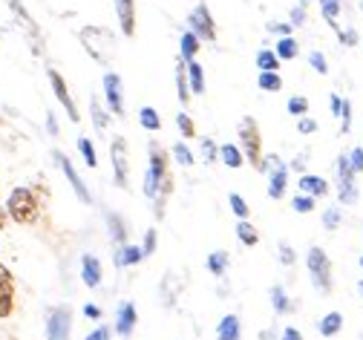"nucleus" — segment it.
<instances>
[{"label":"nucleus","instance_id":"nucleus-47","mask_svg":"<svg viewBox=\"0 0 363 340\" xmlns=\"http://www.w3.org/2000/svg\"><path fill=\"white\" fill-rule=\"evenodd\" d=\"M142 251H145V257L156 251V231H153V228H150V231H145V242H142Z\"/></svg>","mask_w":363,"mask_h":340},{"label":"nucleus","instance_id":"nucleus-54","mask_svg":"<svg viewBox=\"0 0 363 340\" xmlns=\"http://www.w3.org/2000/svg\"><path fill=\"white\" fill-rule=\"evenodd\" d=\"M337 38H340V43H343V46H354V43H357V32H354V29L337 32Z\"/></svg>","mask_w":363,"mask_h":340},{"label":"nucleus","instance_id":"nucleus-63","mask_svg":"<svg viewBox=\"0 0 363 340\" xmlns=\"http://www.w3.org/2000/svg\"><path fill=\"white\" fill-rule=\"evenodd\" d=\"M360 268H363V257H360Z\"/></svg>","mask_w":363,"mask_h":340},{"label":"nucleus","instance_id":"nucleus-36","mask_svg":"<svg viewBox=\"0 0 363 340\" xmlns=\"http://www.w3.org/2000/svg\"><path fill=\"white\" fill-rule=\"evenodd\" d=\"M78 150H81V156H84L86 168H96V165H99V153H96L93 141H89L86 136H78Z\"/></svg>","mask_w":363,"mask_h":340},{"label":"nucleus","instance_id":"nucleus-58","mask_svg":"<svg viewBox=\"0 0 363 340\" xmlns=\"http://www.w3.org/2000/svg\"><path fill=\"white\" fill-rule=\"evenodd\" d=\"M47 130H50V136H58V121L52 113H47Z\"/></svg>","mask_w":363,"mask_h":340},{"label":"nucleus","instance_id":"nucleus-56","mask_svg":"<svg viewBox=\"0 0 363 340\" xmlns=\"http://www.w3.org/2000/svg\"><path fill=\"white\" fill-rule=\"evenodd\" d=\"M329 104H332V116H340V110H343V99H340V95H332Z\"/></svg>","mask_w":363,"mask_h":340},{"label":"nucleus","instance_id":"nucleus-26","mask_svg":"<svg viewBox=\"0 0 363 340\" xmlns=\"http://www.w3.org/2000/svg\"><path fill=\"white\" fill-rule=\"evenodd\" d=\"M188 84L194 95H205V67L196 61H188Z\"/></svg>","mask_w":363,"mask_h":340},{"label":"nucleus","instance_id":"nucleus-39","mask_svg":"<svg viewBox=\"0 0 363 340\" xmlns=\"http://www.w3.org/2000/svg\"><path fill=\"white\" fill-rule=\"evenodd\" d=\"M176 127L182 130V136H185V138H194L196 136V124H194V119L188 113H179L176 116Z\"/></svg>","mask_w":363,"mask_h":340},{"label":"nucleus","instance_id":"nucleus-52","mask_svg":"<svg viewBox=\"0 0 363 340\" xmlns=\"http://www.w3.org/2000/svg\"><path fill=\"white\" fill-rule=\"evenodd\" d=\"M291 23H268V32H274V35H280V38H289L291 35Z\"/></svg>","mask_w":363,"mask_h":340},{"label":"nucleus","instance_id":"nucleus-30","mask_svg":"<svg viewBox=\"0 0 363 340\" xmlns=\"http://www.w3.org/2000/svg\"><path fill=\"white\" fill-rule=\"evenodd\" d=\"M237 236H240V242H242L245 248H254L257 242H259V234H257V228L248 219H240L237 222Z\"/></svg>","mask_w":363,"mask_h":340},{"label":"nucleus","instance_id":"nucleus-10","mask_svg":"<svg viewBox=\"0 0 363 340\" xmlns=\"http://www.w3.org/2000/svg\"><path fill=\"white\" fill-rule=\"evenodd\" d=\"M104 102L110 116H124V87H121V75L118 72H104Z\"/></svg>","mask_w":363,"mask_h":340},{"label":"nucleus","instance_id":"nucleus-28","mask_svg":"<svg viewBox=\"0 0 363 340\" xmlns=\"http://www.w3.org/2000/svg\"><path fill=\"white\" fill-rule=\"evenodd\" d=\"M274 53H277L280 61H294V58L300 55V46H297V40L289 35V38H280V40L274 43Z\"/></svg>","mask_w":363,"mask_h":340},{"label":"nucleus","instance_id":"nucleus-8","mask_svg":"<svg viewBox=\"0 0 363 340\" xmlns=\"http://www.w3.org/2000/svg\"><path fill=\"white\" fill-rule=\"evenodd\" d=\"M188 26H191V32H194L199 40H208V43L216 40V23H213V15H211V9H208L205 4H196V6L191 9Z\"/></svg>","mask_w":363,"mask_h":340},{"label":"nucleus","instance_id":"nucleus-14","mask_svg":"<svg viewBox=\"0 0 363 340\" xmlns=\"http://www.w3.org/2000/svg\"><path fill=\"white\" fill-rule=\"evenodd\" d=\"M47 75H50V84H52L55 99H58V102H61V107L67 110V119H69V121H78V119H81V116H78V107H75V102H72V95H69L67 81L61 78V72H58V70H50Z\"/></svg>","mask_w":363,"mask_h":340},{"label":"nucleus","instance_id":"nucleus-1","mask_svg":"<svg viewBox=\"0 0 363 340\" xmlns=\"http://www.w3.org/2000/svg\"><path fill=\"white\" fill-rule=\"evenodd\" d=\"M6 214L12 222L18 225H32L38 222L40 216V202L35 197V190L32 187H15L9 193V199H6Z\"/></svg>","mask_w":363,"mask_h":340},{"label":"nucleus","instance_id":"nucleus-42","mask_svg":"<svg viewBox=\"0 0 363 340\" xmlns=\"http://www.w3.org/2000/svg\"><path fill=\"white\" fill-rule=\"evenodd\" d=\"M202 159L208 165H213L219 159V148H216V141L213 138H202Z\"/></svg>","mask_w":363,"mask_h":340},{"label":"nucleus","instance_id":"nucleus-9","mask_svg":"<svg viewBox=\"0 0 363 340\" xmlns=\"http://www.w3.org/2000/svg\"><path fill=\"white\" fill-rule=\"evenodd\" d=\"M110 156H113V179L118 187H130V159H127V141L121 136H113L110 141Z\"/></svg>","mask_w":363,"mask_h":340},{"label":"nucleus","instance_id":"nucleus-11","mask_svg":"<svg viewBox=\"0 0 363 340\" xmlns=\"http://www.w3.org/2000/svg\"><path fill=\"white\" fill-rule=\"evenodd\" d=\"M52 156H55V162H58V168L64 170V176H67V182L72 185V190H75V197H78V202H84V205H89V202H93V197H89V190H86V185H84V179H81V173L75 170V165H72V159H69L67 153H61V150H55Z\"/></svg>","mask_w":363,"mask_h":340},{"label":"nucleus","instance_id":"nucleus-3","mask_svg":"<svg viewBox=\"0 0 363 340\" xmlns=\"http://www.w3.org/2000/svg\"><path fill=\"white\" fill-rule=\"evenodd\" d=\"M237 133H240V150L245 153V162H251L257 170H262V136H259V127H257V121L248 116V119H242L240 121V127H237Z\"/></svg>","mask_w":363,"mask_h":340},{"label":"nucleus","instance_id":"nucleus-55","mask_svg":"<svg viewBox=\"0 0 363 340\" xmlns=\"http://www.w3.org/2000/svg\"><path fill=\"white\" fill-rule=\"evenodd\" d=\"M283 340H303V334H300V329H297V326H286Z\"/></svg>","mask_w":363,"mask_h":340},{"label":"nucleus","instance_id":"nucleus-16","mask_svg":"<svg viewBox=\"0 0 363 340\" xmlns=\"http://www.w3.org/2000/svg\"><path fill=\"white\" fill-rule=\"evenodd\" d=\"M135 320H139V314H135V306L124 300L118 306V312H116V334L118 337H130L133 329H135Z\"/></svg>","mask_w":363,"mask_h":340},{"label":"nucleus","instance_id":"nucleus-24","mask_svg":"<svg viewBox=\"0 0 363 340\" xmlns=\"http://www.w3.org/2000/svg\"><path fill=\"white\" fill-rule=\"evenodd\" d=\"M145 260V251H142V246H130V242H127V246H121L118 248V254H116V265H135V263H142Z\"/></svg>","mask_w":363,"mask_h":340},{"label":"nucleus","instance_id":"nucleus-43","mask_svg":"<svg viewBox=\"0 0 363 340\" xmlns=\"http://www.w3.org/2000/svg\"><path fill=\"white\" fill-rule=\"evenodd\" d=\"M286 107H289V113H291V116H297V119L308 113V102L303 99V95H294V99H289V104H286Z\"/></svg>","mask_w":363,"mask_h":340},{"label":"nucleus","instance_id":"nucleus-51","mask_svg":"<svg viewBox=\"0 0 363 340\" xmlns=\"http://www.w3.org/2000/svg\"><path fill=\"white\" fill-rule=\"evenodd\" d=\"M289 23H291V26H303V23H306V6H303V4L291 9V21H289Z\"/></svg>","mask_w":363,"mask_h":340},{"label":"nucleus","instance_id":"nucleus-35","mask_svg":"<svg viewBox=\"0 0 363 340\" xmlns=\"http://www.w3.org/2000/svg\"><path fill=\"white\" fill-rule=\"evenodd\" d=\"M208 271H211L213 277H222L225 271H228V251H213V254L208 257Z\"/></svg>","mask_w":363,"mask_h":340},{"label":"nucleus","instance_id":"nucleus-37","mask_svg":"<svg viewBox=\"0 0 363 340\" xmlns=\"http://www.w3.org/2000/svg\"><path fill=\"white\" fill-rule=\"evenodd\" d=\"M320 12L332 29H337V15H340V0H320Z\"/></svg>","mask_w":363,"mask_h":340},{"label":"nucleus","instance_id":"nucleus-20","mask_svg":"<svg viewBox=\"0 0 363 340\" xmlns=\"http://www.w3.org/2000/svg\"><path fill=\"white\" fill-rule=\"evenodd\" d=\"M216 340H242V326L237 314H225L216 326Z\"/></svg>","mask_w":363,"mask_h":340},{"label":"nucleus","instance_id":"nucleus-15","mask_svg":"<svg viewBox=\"0 0 363 340\" xmlns=\"http://www.w3.org/2000/svg\"><path fill=\"white\" fill-rule=\"evenodd\" d=\"M9 6H12V12H15V18L23 23V29H26V35H29V40H32V50H35V55H40V46H43V40H40V32H38V26H35V21L29 18V12L18 4V0H9Z\"/></svg>","mask_w":363,"mask_h":340},{"label":"nucleus","instance_id":"nucleus-17","mask_svg":"<svg viewBox=\"0 0 363 340\" xmlns=\"http://www.w3.org/2000/svg\"><path fill=\"white\" fill-rule=\"evenodd\" d=\"M116 4V15H118V23H121V32L127 38L135 35V0H113Z\"/></svg>","mask_w":363,"mask_h":340},{"label":"nucleus","instance_id":"nucleus-32","mask_svg":"<svg viewBox=\"0 0 363 340\" xmlns=\"http://www.w3.org/2000/svg\"><path fill=\"white\" fill-rule=\"evenodd\" d=\"M89 113H93V124H96V130L104 133V130H107V121H110V113L101 107L99 99H89Z\"/></svg>","mask_w":363,"mask_h":340},{"label":"nucleus","instance_id":"nucleus-38","mask_svg":"<svg viewBox=\"0 0 363 340\" xmlns=\"http://www.w3.org/2000/svg\"><path fill=\"white\" fill-rule=\"evenodd\" d=\"M170 153H173V162H176V165H182V168H191V165H194V153H191V148H188V144L176 141Z\"/></svg>","mask_w":363,"mask_h":340},{"label":"nucleus","instance_id":"nucleus-23","mask_svg":"<svg viewBox=\"0 0 363 340\" xmlns=\"http://www.w3.org/2000/svg\"><path fill=\"white\" fill-rule=\"evenodd\" d=\"M199 38L188 29V32H182V40H179V58L182 61H194L196 58V53H199Z\"/></svg>","mask_w":363,"mask_h":340},{"label":"nucleus","instance_id":"nucleus-53","mask_svg":"<svg viewBox=\"0 0 363 340\" xmlns=\"http://www.w3.org/2000/svg\"><path fill=\"white\" fill-rule=\"evenodd\" d=\"M84 340H110V329L107 326H99V329H93Z\"/></svg>","mask_w":363,"mask_h":340},{"label":"nucleus","instance_id":"nucleus-31","mask_svg":"<svg viewBox=\"0 0 363 340\" xmlns=\"http://www.w3.org/2000/svg\"><path fill=\"white\" fill-rule=\"evenodd\" d=\"M257 70H259V72H277V70H280V58H277V53H274V50H262V53H257Z\"/></svg>","mask_w":363,"mask_h":340},{"label":"nucleus","instance_id":"nucleus-6","mask_svg":"<svg viewBox=\"0 0 363 340\" xmlns=\"http://www.w3.org/2000/svg\"><path fill=\"white\" fill-rule=\"evenodd\" d=\"M354 176H357V173H354L349 156H340V159H337V197H340V205H354V202H357Z\"/></svg>","mask_w":363,"mask_h":340},{"label":"nucleus","instance_id":"nucleus-44","mask_svg":"<svg viewBox=\"0 0 363 340\" xmlns=\"http://www.w3.org/2000/svg\"><path fill=\"white\" fill-rule=\"evenodd\" d=\"M308 64H311L314 72H320V75L329 72V64H326V55L323 53H308Z\"/></svg>","mask_w":363,"mask_h":340},{"label":"nucleus","instance_id":"nucleus-21","mask_svg":"<svg viewBox=\"0 0 363 340\" xmlns=\"http://www.w3.org/2000/svg\"><path fill=\"white\" fill-rule=\"evenodd\" d=\"M219 162L228 165L231 170H237V168L245 165V153L240 150V144H222L219 148Z\"/></svg>","mask_w":363,"mask_h":340},{"label":"nucleus","instance_id":"nucleus-18","mask_svg":"<svg viewBox=\"0 0 363 340\" xmlns=\"http://www.w3.org/2000/svg\"><path fill=\"white\" fill-rule=\"evenodd\" d=\"M81 280L89 288H99L101 285V263H99V257H93V254H84L81 257Z\"/></svg>","mask_w":363,"mask_h":340},{"label":"nucleus","instance_id":"nucleus-64","mask_svg":"<svg viewBox=\"0 0 363 340\" xmlns=\"http://www.w3.org/2000/svg\"><path fill=\"white\" fill-rule=\"evenodd\" d=\"M303 4H311V0H303Z\"/></svg>","mask_w":363,"mask_h":340},{"label":"nucleus","instance_id":"nucleus-27","mask_svg":"<svg viewBox=\"0 0 363 340\" xmlns=\"http://www.w3.org/2000/svg\"><path fill=\"white\" fill-rule=\"evenodd\" d=\"M271 306H274L277 314H291V312H294V303L289 300V295H286V288H283V285H274V288H271Z\"/></svg>","mask_w":363,"mask_h":340},{"label":"nucleus","instance_id":"nucleus-5","mask_svg":"<svg viewBox=\"0 0 363 340\" xmlns=\"http://www.w3.org/2000/svg\"><path fill=\"white\" fill-rule=\"evenodd\" d=\"M170 179L167 173V153L159 148V144H150V168H147V176H145V197L156 199L159 187Z\"/></svg>","mask_w":363,"mask_h":340},{"label":"nucleus","instance_id":"nucleus-33","mask_svg":"<svg viewBox=\"0 0 363 340\" xmlns=\"http://www.w3.org/2000/svg\"><path fill=\"white\" fill-rule=\"evenodd\" d=\"M139 124L147 130V133H156L162 127V116L153 110V107H142L139 110Z\"/></svg>","mask_w":363,"mask_h":340},{"label":"nucleus","instance_id":"nucleus-59","mask_svg":"<svg viewBox=\"0 0 363 340\" xmlns=\"http://www.w3.org/2000/svg\"><path fill=\"white\" fill-rule=\"evenodd\" d=\"M6 222H9V214H6V208H0V231L6 228Z\"/></svg>","mask_w":363,"mask_h":340},{"label":"nucleus","instance_id":"nucleus-34","mask_svg":"<svg viewBox=\"0 0 363 340\" xmlns=\"http://www.w3.org/2000/svg\"><path fill=\"white\" fill-rule=\"evenodd\" d=\"M257 87H259L262 92H280V89H283V78H280L277 72H259Z\"/></svg>","mask_w":363,"mask_h":340},{"label":"nucleus","instance_id":"nucleus-49","mask_svg":"<svg viewBox=\"0 0 363 340\" xmlns=\"http://www.w3.org/2000/svg\"><path fill=\"white\" fill-rule=\"evenodd\" d=\"M297 130H300L303 136H311V133L317 130V121H314V119H308V116H300V121H297Z\"/></svg>","mask_w":363,"mask_h":340},{"label":"nucleus","instance_id":"nucleus-41","mask_svg":"<svg viewBox=\"0 0 363 340\" xmlns=\"http://www.w3.org/2000/svg\"><path fill=\"white\" fill-rule=\"evenodd\" d=\"M291 208H294L297 214H311V211H314V197H308V193H300V197H294Z\"/></svg>","mask_w":363,"mask_h":340},{"label":"nucleus","instance_id":"nucleus-48","mask_svg":"<svg viewBox=\"0 0 363 340\" xmlns=\"http://www.w3.org/2000/svg\"><path fill=\"white\" fill-rule=\"evenodd\" d=\"M349 127H352V104L343 102V110H340V130L349 133Z\"/></svg>","mask_w":363,"mask_h":340},{"label":"nucleus","instance_id":"nucleus-45","mask_svg":"<svg viewBox=\"0 0 363 340\" xmlns=\"http://www.w3.org/2000/svg\"><path fill=\"white\" fill-rule=\"evenodd\" d=\"M337 225H340V208H326V214H323V228H326V231H337Z\"/></svg>","mask_w":363,"mask_h":340},{"label":"nucleus","instance_id":"nucleus-19","mask_svg":"<svg viewBox=\"0 0 363 340\" xmlns=\"http://www.w3.org/2000/svg\"><path fill=\"white\" fill-rule=\"evenodd\" d=\"M297 187H300V193H308V197H314V199L326 197V193H329V182L323 176H311V173H303Z\"/></svg>","mask_w":363,"mask_h":340},{"label":"nucleus","instance_id":"nucleus-12","mask_svg":"<svg viewBox=\"0 0 363 340\" xmlns=\"http://www.w3.org/2000/svg\"><path fill=\"white\" fill-rule=\"evenodd\" d=\"M69 331H72V314L67 306H58L50 312V320H47V337L50 340H69Z\"/></svg>","mask_w":363,"mask_h":340},{"label":"nucleus","instance_id":"nucleus-60","mask_svg":"<svg viewBox=\"0 0 363 340\" xmlns=\"http://www.w3.org/2000/svg\"><path fill=\"white\" fill-rule=\"evenodd\" d=\"M303 165H306V159H303V156H297V159L291 162V170H303Z\"/></svg>","mask_w":363,"mask_h":340},{"label":"nucleus","instance_id":"nucleus-7","mask_svg":"<svg viewBox=\"0 0 363 340\" xmlns=\"http://www.w3.org/2000/svg\"><path fill=\"white\" fill-rule=\"evenodd\" d=\"M262 170L271 173V179H268V197L271 199H283L286 187H289V168L277 156H268V159H262Z\"/></svg>","mask_w":363,"mask_h":340},{"label":"nucleus","instance_id":"nucleus-29","mask_svg":"<svg viewBox=\"0 0 363 340\" xmlns=\"http://www.w3.org/2000/svg\"><path fill=\"white\" fill-rule=\"evenodd\" d=\"M107 225H110V236H113L116 246L118 248L127 246V225H124V219L118 214H107Z\"/></svg>","mask_w":363,"mask_h":340},{"label":"nucleus","instance_id":"nucleus-2","mask_svg":"<svg viewBox=\"0 0 363 340\" xmlns=\"http://www.w3.org/2000/svg\"><path fill=\"white\" fill-rule=\"evenodd\" d=\"M81 43H84V50L93 55L99 64H110V55H113V32L104 29V26H86L81 29Z\"/></svg>","mask_w":363,"mask_h":340},{"label":"nucleus","instance_id":"nucleus-62","mask_svg":"<svg viewBox=\"0 0 363 340\" xmlns=\"http://www.w3.org/2000/svg\"><path fill=\"white\" fill-rule=\"evenodd\" d=\"M360 12H363V0H360Z\"/></svg>","mask_w":363,"mask_h":340},{"label":"nucleus","instance_id":"nucleus-61","mask_svg":"<svg viewBox=\"0 0 363 340\" xmlns=\"http://www.w3.org/2000/svg\"><path fill=\"white\" fill-rule=\"evenodd\" d=\"M357 291H360V297H363V280H360V283H357Z\"/></svg>","mask_w":363,"mask_h":340},{"label":"nucleus","instance_id":"nucleus-57","mask_svg":"<svg viewBox=\"0 0 363 340\" xmlns=\"http://www.w3.org/2000/svg\"><path fill=\"white\" fill-rule=\"evenodd\" d=\"M84 314H86V317H93V320H99V317H101V309L93 306V303H86V306H84Z\"/></svg>","mask_w":363,"mask_h":340},{"label":"nucleus","instance_id":"nucleus-46","mask_svg":"<svg viewBox=\"0 0 363 340\" xmlns=\"http://www.w3.org/2000/svg\"><path fill=\"white\" fill-rule=\"evenodd\" d=\"M280 263L283 265H294L297 263V254H294V248L289 246V242H280Z\"/></svg>","mask_w":363,"mask_h":340},{"label":"nucleus","instance_id":"nucleus-25","mask_svg":"<svg viewBox=\"0 0 363 340\" xmlns=\"http://www.w3.org/2000/svg\"><path fill=\"white\" fill-rule=\"evenodd\" d=\"M340 329H343V314L340 312H329V314L320 317V323H317V331H320L323 337H335Z\"/></svg>","mask_w":363,"mask_h":340},{"label":"nucleus","instance_id":"nucleus-22","mask_svg":"<svg viewBox=\"0 0 363 340\" xmlns=\"http://www.w3.org/2000/svg\"><path fill=\"white\" fill-rule=\"evenodd\" d=\"M176 89H179V102L188 104L194 92H191V84H188V61H182V58L176 64Z\"/></svg>","mask_w":363,"mask_h":340},{"label":"nucleus","instance_id":"nucleus-50","mask_svg":"<svg viewBox=\"0 0 363 340\" xmlns=\"http://www.w3.org/2000/svg\"><path fill=\"white\" fill-rule=\"evenodd\" d=\"M349 162H352L354 173H363V148H354V150L349 153Z\"/></svg>","mask_w":363,"mask_h":340},{"label":"nucleus","instance_id":"nucleus-40","mask_svg":"<svg viewBox=\"0 0 363 340\" xmlns=\"http://www.w3.org/2000/svg\"><path fill=\"white\" fill-rule=\"evenodd\" d=\"M228 205H231V211L240 216V219H248V214H251V208H248V202L240 197V193H231L228 197Z\"/></svg>","mask_w":363,"mask_h":340},{"label":"nucleus","instance_id":"nucleus-13","mask_svg":"<svg viewBox=\"0 0 363 340\" xmlns=\"http://www.w3.org/2000/svg\"><path fill=\"white\" fill-rule=\"evenodd\" d=\"M12 312H15V277L0 263V320L12 317Z\"/></svg>","mask_w":363,"mask_h":340},{"label":"nucleus","instance_id":"nucleus-4","mask_svg":"<svg viewBox=\"0 0 363 340\" xmlns=\"http://www.w3.org/2000/svg\"><path fill=\"white\" fill-rule=\"evenodd\" d=\"M306 268L311 274V283L317 291H323V295H329L332 291V260L323 248H317L311 246L308 254H306Z\"/></svg>","mask_w":363,"mask_h":340}]
</instances>
